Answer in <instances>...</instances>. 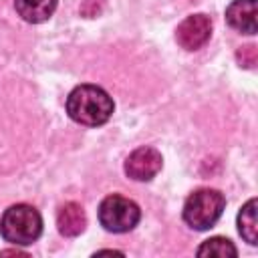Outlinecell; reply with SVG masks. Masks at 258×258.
<instances>
[{
    "label": "cell",
    "mask_w": 258,
    "mask_h": 258,
    "mask_svg": "<svg viewBox=\"0 0 258 258\" xmlns=\"http://www.w3.org/2000/svg\"><path fill=\"white\" fill-rule=\"evenodd\" d=\"M113 109H115L113 99L105 89L97 85H79L71 91L67 99L69 117L87 127H97L107 123L113 115Z\"/></svg>",
    "instance_id": "cell-1"
},
{
    "label": "cell",
    "mask_w": 258,
    "mask_h": 258,
    "mask_svg": "<svg viewBox=\"0 0 258 258\" xmlns=\"http://www.w3.org/2000/svg\"><path fill=\"white\" fill-rule=\"evenodd\" d=\"M42 232V218L36 208L28 204L10 206L0 220V234L14 246H28L38 240Z\"/></svg>",
    "instance_id": "cell-2"
},
{
    "label": "cell",
    "mask_w": 258,
    "mask_h": 258,
    "mask_svg": "<svg viewBox=\"0 0 258 258\" xmlns=\"http://www.w3.org/2000/svg\"><path fill=\"white\" fill-rule=\"evenodd\" d=\"M224 206L226 200L218 189H198L183 204V220L194 230H210L220 220Z\"/></svg>",
    "instance_id": "cell-3"
},
{
    "label": "cell",
    "mask_w": 258,
    "mask_h": 258,
    "mask_svg": "<svg viewBox=\"0 0 258 258\" xmlns=\"http://www.w3.org/2000/svg\"><path fill=\"white\" fill-rule=\"evenodd\" d=\"M141 218V210L139 206L123 196H107L101 206H99V222L107 232H115V234H123L129 232L137 226Z\"/></svg>",
    "instance_id": "cell-4"
},
{
    "label": "cell",
    "mask_w": 258,
    "mask_h": 258,
    "mask_svg": "<svg viewBox=\"0 0 258 258\" xmlns=\"http://www.w3.org/2000/svg\"><path fill=\"white\" fill-rule=\"evenodd\" d=\"M163 165L161 153L155 147H137L125 159V173L135 181L153 179Z\"/></svg>",
    "instance_id": "cell-5"
},
{
    "label": "cell",
    "mask_w": 258,
    "mask_h": 258,
    "mask_svg": "<svg viewBox=\"0 0 258 258\" xmlns=\"http://www.w3.org/2000/svg\"><path fill=\"white\" fill-rule=\"evenodd\" d=\"M212 20L206 14H191L183 18L175 30V40L185 50H198L210 40Z\"/></svg>",
    "instance_id": "cell-6"
},
{
    "label": "cell",
    "mask_w": 258,
    "mask_h": 258,
    "mask_svg": "<svg viewBox=\"0 0 258 258\" xmlns=\"http://www.w3.org/2000/svg\"><path fill=\"white\" fill-rule=\"evenodd\" d=\"M226 20L232 28L254 34L256 32V0H234L226 8Z\"/></svg>",
    "instance_id": "cell-7"
},
{
    "label": "cell",
    "mask_w": 258,
    "mask_h": 258,
    "mask_svg": "<svg viewBox=\"0 0 258 258\" xmlns=\"http://www.w3.org/2000/svg\"><path fill=\"white\" fill-rule=\"evenodd\" d=\"M56 226L62 236H69V238L79 236L87 226V214L81 208V204L69 202V204L60 206V210L56 214Z\"/></svg>",
    "instance_id": "cell-8"
},
{
    "label": "cell",
    "mask_w": 258,
    "mask_h": 258,
    "mask_svg": "<svg viewBox=\"0 0 258 258\" xmlns=\"http://www.w3.org/2000/svg\"><path fill=\"white\" fill-rule=\"evenodd\" d=\"M14 6L22 20L38 24L52 16L56 10V0H14Z\"/></svg>",
    "instance_id": "cell-9"
},
{
    "label": "cell",
    "mask_w": 258,
    "mask_h": 258,
    "mask_svg": "<svg viewBox=\"0 0 258 258\" xmlns=\"http://www.w3.org/2000/svg\"><path fill=\"white\" fill-rule=\"evenodd\" d=\"M238 232L248 244H258V220H256V200H248L238 214Z\"/></svg>",
    "instance_id": "cell-10"
},
{
    "label": "cell",
    "mask_w": 258,
    "mask_h": 258,
    "mask_svg": "<svg viewBox=\"0 0 258 258\" xmlns=\"http://www.w3.org/2000/svg\"><path fill=\"white\" fill-rule=\"evenodd\" d=\"M198 256H216V258H228V256H238L236 246L222 236H214L210 240H206L200 248H198Z\"/></svg>",
    "instance_id": "cell-11"
},
{
    "label": "cell",
    "mask_w": 258,
    "mask_h": 258,
    "mask_svg": "<svg viewBox=\"0 0 258 258\" xmlns=\"http://www.w3.org/2000/svg\"><path fill=\"white\" fill-rule=\"evenodd\" d=\"M238 58H240V62L244 64V67H254V62H256V46H244V48H240L238 50Z\"/></svg>",
    "instance_id": "cell-12"
}]
</instances>
